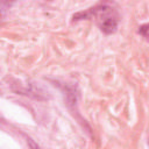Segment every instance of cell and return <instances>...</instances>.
Here are the masks:
<instances>
[{
	"label": "cell",
	"instance_id": "obj_2",
	"mask_svg": "<svg viewBox=\"0 0 149 149\" xmlns=\"http://www.w3.org/2000/svg\"><path fill=\"white\" fill-rule=\"evenodd\" d=\"M147 29H148V24H143V26L140 27V33H141L144 37H147Z\"/></svg>",
	"mask_w": 149,
	"mask_h": 149
},
{
	"label": "cell",
	"instance_id": "obj_1",
	"mask_svg": "<svg viewBox=\"0 0 149 149\" xmlns=\"http://www.w3.org/2000/svg\"><path fill=\"white\" fill-rule=\"evenodd\" d=\"M116 27H118V20L116 17L114 16H105L102 20H101V23H100V28L104 33L106 34H111V33H114L116 30Z\"/></svg>",
	"mask_w": 149,
	"mask_h": 149
},
{
	"label": "cell",
	"instance_id": "obj_3",
	"mask_svg": "<svg viewBox=\"0 0 149 149\" xmlns=\"http://www.w3.org/2000/svg\"><path fill=\"white\" fill-rule=\"evenodd\" d=\"M0 17H1V12H0Z\"/></svg>",
	"mask_w": 149,
	"mask_h": 149
}]
</instances>
